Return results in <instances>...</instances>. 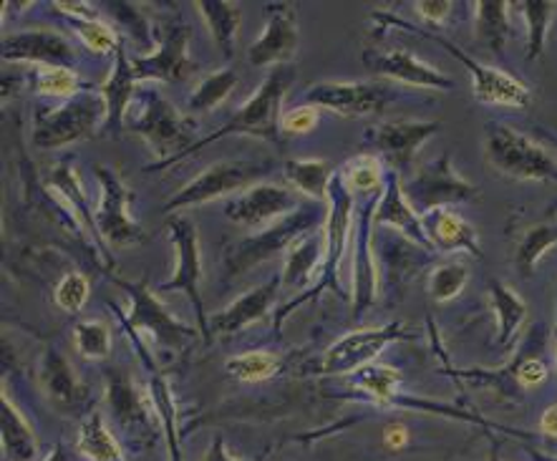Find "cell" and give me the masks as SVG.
<instances>
[{"label":"cell","mask_w":557,"mask_h":461,"mask_svg":"<svg viewBox=\"0 0 557 461\" xmlns=\"http://www.w3.org/2000/svg\"><path fill=\"white\" fill-rule=\"evenodd\" d=\"M298 71L296 66H277L270 71V74L262 78V84L255 91V97L243 103L240 109L235 111L233 116L227 119L220 129H214L207 137L197 139V145H193L187 152H182L177 157L166 159V162H157L152 166H145V172H162L170 170L182 159L193 157L200 152V149L214 145V141L225 139V137H258L265 141H273V145H281V119H283V99L288 97L290 86L296 84Z\"/></svg>","instance_id":"1"},{"label":"cell","mask_w":557,"mask_h":461,"mask_svg":"<svg viewBox=\"0 0 557 461\" xmlns=\"http://www.w3.org/2000/svg\"><path fill=\"white\" fill-rule=\"evenodd\" d=\"M354 195L348 192L344 182L338 177V170H336V177L331 182V195H329V220H325V258H323V267H321V275H318V281L313 285V290H306L300 292L298 298H293L285 303V308H281L275 313V336H281L283 333V323L285 317H288L293 310H298L304 303H310V300H318L323 296V292H336L338 298L348 300V296L341 288V267H344V262L348 258V250H351L354 245Z\"/></svg>","instance_id":"2"},{"label":"cell","mask_w":557,"mask_h":461,"mask_svg":"<svg viewBox=\"0 0 557 461\" xmlns=\"http://www.w3.org/2000/svg\"><path fill=\"white\" fill-rule=\"evenodd\" d=\"M371 18L384 28H401V30H409V34H417L421 38H429V41L440 43L444 51H447L449 55H455L461 66L469 71V76H472L474 99L480 103H487V107H499V109H528L532 103V89L522 82V78L512 76L509 71L487 66V63H480L476 59H472L467 51H461L455 41H449V38L436 36V34H432V30L413 26V23L399 18V15H392L384 11H376Z\"/></svg>","instance_id":"3"},{"label":"cell","mask_w":557,"mask_h":461,"mask_svg":"<svg viewBox=\"0 0 557 461\" xmlns=\"http://www.w3.org/2000/svg\"><path fill=\"white\" fill-rule=\"evenodd\" d=\"M134 109L137 111L126 119V129L139 134L152 147L159 162H166L197 145L193 122L157 86H141Z\"/></svg>","instance_id":"4"},{"label":"cell","mask_w":557,"mask_h":461,"mask_svg":"<svg viewBox=\"0 0 557 461\" xmlns=\"http://www.w3.org/2000/svg\"><path fill=\"white\" fill-rule=\"evenodd\" d=\"M114 285H119L126 292V298H129V313L114 306V313L122 321L124 331L137 333L139 338L149 336L157 346L166 348V351H187L189 344L197 338V331L177 321L170 313V308L159 300L157 292L149 288L147 281H122V277H114Z\"/></svg>","instance_id":"5"},{"label":"cell","mask_w":557,"mask_h":461,"mask_svg":"<svg viewBox=\"0 0 557 461\" xmlns=\"http://www.w3.org/2000/svg\"><path fill=\"white\" fill-rule=\"evenodd\" d=\"M484 159L507 179L557 182V159L540 141L507 124H487Z\"/></svg>","instance_id":"6"},{"label":"cell","mask_w":557,"mask_h":461,"mask_svg":"<svg viewBox=\"0 0 557 461\" xmlns=\"http://www.w3.org/2000/svg\"><path fill=\"white\" fill-rule=\"evenodd\" d=\"M329 220V204L310 202L300 204L296 212L288 217L275 222L273 227L262 229V233L248 237V240L237 242L233 252L227 256V277H237L248 273L250 267L258 262H265L268 258L277 256V252H288L298 240H304L306 235L321 229Z\"/></svg>","instance_id":"7"},{"label":"cell","mask_w":557,"mask_h":461,"mask_svg":"<svg viewBox=\"0 0 557 461\" xmlns=\"http://www.w3.org/2000/svg\"><path fill=\"white\" fill-rule=\"evenodd\" d=\"M103 122H107V101L99 89H86L78 97L63 101L61 107L38 111L30 141L36 149L51 152V149L71 147L91 137L99 132V126L103 129Z\"/></svg>","instance_id":"8"},{"label":"cell","mask_w":557,"mask_h":461,"mask_svg":"<svg viewBox=\"0 0 557 461\" xmlns=\"http://www.w3.org/2000/svg\"><path fill=\"white\" fill-rule=\"evenodd\" d=\"M103 378H107V407L111 424L124 436V441L149 444L152 447L162 426H159L149 388L137 384V378L129 371L119 369V365L103 371Z\"/></svg>","instance_id":"9"},{"label":"cell","mask_w":557,"mask_h":461,"mask_svg":"<svg viewBox=\"0 0 557 461\" xmlns=\"http://www.w3.org/2000/svg\"><path fill=\"white\" fill-rule=\"evenodd\" d=\"M273 172L270 162H252V159H222L207 166L205 172L189 179L180 192L164 202L166 214H177L189 207H200L220 200V197L240 195L245 189L260 185L262 177Z\"/></svg>","instance_id":"10"},{"label":"cell","mask_w":557,"mask_h":461,"mask_svg":"<svg viewBox=\"0 0 557 461\" xmlns=\"http://www.w3.org/2000/svg\"><path fill=\"white\" fill-rule=\"evenodd\" d=\"M166 237H170L174 248V275L170 281L159 283L157 292H185L189 303L195 308L197 328H200L202 338L210 340V315H207L202 303V250H200V235H197V225L185 214H172L166 220Z\"/></svg>","instance_id":"11"},{"label":"cell","mask_w":557,"mask_h":461,"mask_svg":"<svg viewBox=\"0 0 557 461\" xmlns=\"http://www.w3.org/2000/svg\"><path fill=\"white\" fill-rule=\"evenodd\" d=\"M404 195L421 217L434 210L480 200V187L457 172L449 152H442L432 162L421 164L404 185Z\"/></svg>","instance_id":"12"},{"label":"cell","mask_w":557,"mask_h":461,"mask_svg":"<svg viewBox=\"0 0 557 461\" xmlns=\"http://www.w3.org/2000/svg\"><path fill=\"white\" fill-rule=\"evenodd\" d=\"M94 174L99 179V207L94 210V220H97V229L103 245L114 250L137 248V245L147 242L145 227L132 217V200L134 192L126 187V182L107 164L94 166Z\"/></svg>","instance_id":"13"},{"label":"cell","mask_w":557,"mask_h":461,"mask_svg":"<svg viewBox=\"0 0 557 461\" xmlns=\"http://www.w3.org/2000/svg\"><path fill=\"white\" fill-rule=\"evenodd\" d=\"M409 338L413 336L406 333L404 323L399 321L376 325V328L351 331L323 353L321 363H318V373H323V376H351V373L361 371L363 365L376 361L392 344Z\"/></svg>","instance_id":"14"},{"label":"cell","mask_w":557,"mask_h":461,"mask_svg":"<svg viewBox=\"0 0 557 461\" xmlns=\"http://www.w3.org/2000/svg\"><path fill=\"white\" fill-rule=\"evenodd\" d=\"M36 384L44 399L61 416H86L89 413V388L74 365L55 346H46L36 365Z\"/></svg>","instance_id":"15"},{"label":"cell","mask_w":557,"mask_h":461,"mask_svg":"<svg viewBox=\"0 0 557 461\" xmlns=\"http://www.w3.org/2000/svg\"><path fill=\"white\" fill-rule=\"evenodd\" d=\"M300 49L298 11L293 3H268L265 26L248 49V61L255 68L290 66Z\"/></svg>","instance_id":"16"},{"label":"cell","mask_w":557,"mask_h":461,"mask_svg":"<svg viewBox=\"0 0 557 461\" xmlns=\"http://www.w3.org/2000/svg\"><path fill=\"white\" fill-rule=\"evenodd\" d=\"M300 207L298 192L277 185V182H260L245 192L230 197L225 202V217L240 227L260 229L270 227L293 214Z\"/></svg>","instance_id":"17"},{"label":"cell","mask_w":557,"mask_h":461,"mask_svg":"<svg viewBox=\"0 0 557 461\" xmlns=\"http://www.w3.org/2000/svg\"><path fill=\"white\" fill-rule=\"evenodd\" d=\"M304 99L318 109L356 119L381 114L394 99V91L381 82H321L310 86Z\"/></svg>","instance_id":"18"},{"label":"cell","mask_w":557,"mask_h":461,"mask_svg":"<svg viewBox=\"0 0 557 461\" xmlns=\"http://www.w3.org/2000/svg\"><path fill=\"white\" fill-rule=\"evenodd\" d=\"M381 195L363 197L358 207L356 229H354V296H351V315L358 321L366 310H371L379 296V262L373 256V214H376Z\"/></svg>","instance_id":"19"},{"label":"cell","mask_w":557,"mask_h":461,"mask_svg":"<svg viewBox=\"0 0 557 461\" xmlns=\"http://www.w3.org/2000/svg\"><path fill=\"white\" fill-rule=\"evenodd\" d=\"M189 41L193 30L182 23L166 26L162 41L154 53L134 59V74L139 82H164V84H185L197 74V63L189 59Z\"/></svg>","instance_id":"20"},{"label":"cell","mask_w":557,"mask_h":461,"mask_svg":"<svg viewBox=\"0 0 557 461\" xmlns=\"http://www.w3.org/2000/svg\"><path fill=\"white\" fill-rule=\"evenodd\" d=\"M363 66L388 82L413 86V89L455 91V78L444 74L432 63L421 61L417 53L406 49H369L363 51Z\"/></svg>","instance_id":"21"},{"label":"cell","mask_w":557,"mask_h":461,"mask_svg":"<svg viewBox=\"0 0 557 461\" xmlns=\"http://www.w3.org/2000/svg\"><path fill=\"white\" fill-rule=\"evenodd\" d=\"M440 122H417V119H396V122H386L373 126L369 137L384 162L392 166L394 174H406L411 170L413 159L421 152L434 134H440Z\"/></svg>","instance_id":"22"},{"label":"cell","mask_w":557,"mask_h":461,"mask_svg":"<svg viewBox=\"0 0 557 461\" xmlns=\"http://www.w3.org/2000/svg\"><path fill=\"white\" fill-rule=\"evenodd\" d=\"M129 336L134 353L139 356L141 365L147 371V388L152 394L157 416H159V426H162L164 441H166V461H185L182 459V428H180V407H177V396L172 391L170 378L164 376L162 369H157V363L149 353V348L145 340H141L137 333L124 331Z\"/></svg>","instance_id":"23"},{"label":"cell","mask_w":557,"mask_h":461,"mask_svg":"<svg viewBox=\"0 0 557 461\" xmlns=\"http://www.w3.org/2000/svg\"><path fill=\"white\" fill-rule=\"evenodd\" d=\"M5 63H34V66L76 68V51L59 30L34 28L8 36L3 41Z\"/></svg>","instance_id":"24"},{"label":"cell","mask_w":557,"mask_h":461,"mask_svg":"<svg viewBox=\"0 0 557 461\" xmlns=\"http://www.w3.org/2000/svg\"><path fill=\"white\" fill-rule=\"evenodd\" d=\"M281 275L273 281L258 285L250 292H245L237 300H233L227 308H222L220 313L210 315V340L214 336H235L248 328V325L260 323L270 310L275 308L277 296H281Z\"/></svg>","instance_id":"25"},{"label":"cell","mask_w":557,"mask_h":461,"mask_svg":"<svg viewBox=\"0 0 557 461\" xmlns=\"http://www.w3.org/2000/svg\"><path fill=\"white\" fill-rule=\"evenodd\" d=\"M373 222H376V227L394 229V233H399L404 237V240L419 245L421 250L434 252L432 245H429V237H426L424 222H421V214L413 210L409 200H406L399 174L388 172L386 187L379 197Z\"/></svg>","instance_id":"26"},{"label":"cell","mask_w":557,"mask_h":461,"mask_svg":"<svg viewBox=\"0 0 557 461\" xmlns=\"http://www.w3.org/2000/svg\"><path fill=\"white\" fill-rule=\"evenodd\" d=\"M137 84L139 78L134 74V63L126 55L124 46H119L114 53V68L103 86H99V94L107 101V122H103V132L109 137H119L122 129H126V119H129V111L134 107V99H137Z\"/></svg>","instance_id":"27"},{"label":"cell","mask_w":557,"mask_h":461,"mask_svg":"<svg viewBox=\"0 0 557 461\" xmlns=\"http://www.w3.org/2000/svg\"><path fill=\"white\" fill-rule=\"evenodd\" d=\"M429 237V245L436 252H447V256H455V252H465V256L482 258L480 248V235H476V227L467 217L455 210V207H447V210H434L421 217Z\"/></svg>","instance_id":"28"},{"label":"cell","mask_w":557,"mask_h":461,"mask_svg":"<svg viewBox=\"0 0 557 461\" xmlns=\"http://www.w3.org/2000/svg\"><path fill=\"white\" fill-rule=\"evenodd\" d=\"M325 227V225H323ZM315 229V233L306 235L304 240H298L285 256V265L281 273L283 288L290 290H304L313 288L318 275H321L323 258H325V233Z\"/></svg>","instance_id":"29"},{"label":"cell","mask_w":557,"mask_h":461,"mask_svg":"<svg viewBox=\"0 0 557 461\" xmlns=\"http://www.w3.org/2000/svg\"><path fill=\"white\" fill-rule=\"evenodd\" d=\"M0 441L5 461H36L41 451L34 426L5 391L0 394Z\"/></svg>","instance_id":"30"},{"label":"cell","mask_w":557,"mask_h":461,"mask_svg":"<svg viewBox=\"0 0 557 461\" xmlns=\"http://www.w3.org/2000/svg\"><path fill=\"white\" fill-rule=\"evenodd\" d=\"M46 185H49L53 192H59L63 200L69 202L71 210H74V217L78 225H84L89 229L94 245H97L99 250H107V245L101 242L99 237V229H97V220H94V210L89 207V197H86V189H84V182L78 177L74 162H69V159H63L51 170L49 179H46Z\"/></svg>","instance_id":"31"},{"label":"cell","mask_w":557,"mask_h":461,"mask_svg":"<svg viewBox=\"0 0 557 461\" xmlns=\"http://www.w3.org/2000/svg\"><path fill=\"white\" fill-rule=\"evenodd\" d=\"M76 451L86 461H126L122 441L116 439L107 416L97 407L82 419L76 434Z\"/></svg>","instance_id":"32"},{"label":"cell","mask_w":557,"mask_h":461,"mask_svg":"<svg viewBox=\"0 0 557 461\" xmlns=\"http://www.w3.org/2000/svg\"><path fill=\"white\" fill-rule=\"evenodd\" d=\"M490 308L497 321V348L509 351L520 336L524 321H528V303L509 288L507 283L492 277L490 281Z\"/></svg>","instance_id":"33"},{"label":"cell","mask_w":557,"mask_h":461,"mask_svg":"<svg viewBox=\"0 0 557 461\" xmlns=\"http://www.w3.org/2000/svg\"><path fill=\"white\" fill-rule=\"evenodd\" d=\"M283 177L288 179L293 192L308 197L310 202L329 204L331 182L336 177V170L325 159H288L283 166Z\"/></svg>","instance_id":"34"},{"label":"cell","mask_w":557,"mask_h":461,"mask_svg":"<svg viewBox=\"0 0 557 461\" xmlns=\"http://www.w3.org/2000/svg\"><path fill=\"white\" fill-rule=\"evenodd\" d=\"M197 13L202 15L207 30H210L214 46L225 59L235 55L237 34H240L243 13L237 3H227V0H197Z\"/></svg>","instance_id":"35"},{"label":"cell","mask_w":557,"mask_h":461,"mask_svg":"<svg viewBox=\"0 0 557 461\" xmlns=\"http://www.w3.org/2000/svg\"><path fill=\"white\" fill-rule=\"evenodd\" d=\"M404 376L394 365H379L369 363L361 371L351 373V386L363 401L373 403V407H392L396 396L401 394Z\"/></svg>","instance_id":"36"},{"label":"cell","mask_w":557,"mask_h":461,"mask_svg":"<svg viewBox=\"0 0 557 461\" xmlns=\"http://www.w3.org/2000/svg\"><path fill=\"white\" fill-rule=\"evenodd\" d=\"M474 5V36L495 55L505 53L509 38V5L505 0H480Z\"/></svg>","instance_id":"37"},{"label":"cell","mask_w":557,"mask_h":461,"mask_svg":"<svg viewBox=\"0 0 557 461\" xmlns=\"http://www.w3.org/2000/svg\"><path fill=\"white\" fill-rule=\"evenodd\" d=\"M338 177L351 195L371 197L381 195L386 187L384 162L376 154H356L338 170Z\"/></svg>","instance_id":"38"},{"label":"cell","mask_w":557,"mask_h":461,"mask_svg":"<svg viewBox=\"0 0 557 461\" xmlns=\"http://www.w3.org/2000/svg\"><path fill=\"white\" fill-rule=\"evenodd\" d=\"M557 248V222H540L532 225L515 250V267L522 277H532L547 252Z\"/></svg>","instance_id":"39"},{"label":"cell","mask_w":557,"mask_h":461,"mask_svg":"<svg viewBox=\"0 0 557 461\" xmlns=\"http://www.w3.org/2000/svg\"><path fill=\"white\" fill-rule=\"evenodd\" d=\"M30 89L41 97L51 99H74L78 94L86 91V82L78 76L76 68L69 66H34L28 74Z\"/></svg>","instance_id":"40"},{"label":"cell","mask_w":557,"mask_h":461,"mask_svg":"<svg viewBox=\"0 0 557 461\" xmlns=\"http://www.w3.org/2000/svg\"><path fill=\"white\" fill-rule=\"evenodd\" d=\"M515 5L522 13L524 26H528V49H524L528 51V61H537L545 53L547 34H550L557 3H553V0H524V3Z\"/></svg>","instance_id":"41"},{"label":"cell","mask_w":557,"mask_h":461,"mask_svg":"<svg viewBox=\"0 0 557 461\" xmlns=\"http://www.w3.org/2000/svg\"><path fill=\"white\" fill-rule=\"evenodd\" d=\"M235 89H237L235 68L214 71V74L202 78L200 86L193 91V97L187 99L189 114H207V111L218 109L220 103L227 101V97H233Z\"/></svg>","instance_id":"42"},{"label":"cell","mask_w":557,"mask_h":461,"mask_svg":"<svg viewBox=\"0 0 557 461\" xmlns=\"http://www.w3.org/2000/svg\"><path fill=\"white\" fill-rule=\"evenodd\" d=\"M225 369L243 384H262L283 371V359L273 351H245L227 359Z\"/></svg>","instance_id":"43"},{"label":"cell","mask_w":557,"mask_h":461,"mask_svg":"<svg viewBox=\"0 0 557 461\" xmlns=\"http://www.w3.org/2000/svg\"><path fill=\"white\" fill-rule=\"evenodd\" d=\"M469 283V267L465 262H442L432 270L426 283V292L434 303H451Z\"/></svg>","instance_id":"44"},{"label":"cell","mask_w":557,"mask_h":461,"mask_svg":"<svg viewBox=\"0 0 557 461\" xmlns=\"http://www.w3.org/2000/svg\"><path fill=\"white\" fill-rule=\"evenodd\" d=\"M74 348L86 361H103L111 353V331L103 321H78L74 325Z\"/></svg>","instance_id":"45"},{"label":"cell","mask_w":557,"mask_h":461,"mask_svg":"<svg viewBox=\"0 0 557 461\" xmlns=\"http://www.w3.org/2000/svg\"><path fill=\"white\" fill-rule=\"evenodd\" d=\"M71 28H74V34H76L78 41H82L84 49L97 53V55L116 53L119 46H122L114 26H109V23L101 21V18H97V21H74V23H71Z\"/></svg>","instance_id":"46"},{"label":"cell","mask_w":557,"mask_h":461,"mask_svg":"<svg viewBox=\"0 0 557 461\" xmlns=\"http://www.w3.org/2000/svg\"><path fill=\"white\" fill-rule=\"evenodd\" d=\"M89 296H91L89 277L78 273V270H71V273L63 275L53 288V303L59 306L63 313H71V315L82 313V308L86 306Z\"/></svg>","instance_id":"47"},{"label":"cell","mask_w":557,"mask_h":461,"mask_svg":"<svg viewBox=\"0 0 557 461\" xmlns=\"http://www.w3.org/2000/svg\"><path fill=\"white\" fill-rule=\"evenodd\" d=\"M318 122H321V109L313 107V103H304V107H296L288 114H283L281 134H285V137H304V134L315 129Z\"/></svg>","instance_id":"48"},{"label":"cell","mask_w":557,"mask_h":461,"mask_svg":"<svg viewBox=\"0 0 557 461\" xmlns=\"http://www.w3.org/2000/svg\"><path fill=\"white\" fill-rule=\"evenodd\" d=\"M109 5H111V11L119 15V18H122L124 23H129L126 28H129L132 38H137L141 46H147L149 43V26H147V21L139 15L137 8L129 3H109Z\"/></svg>","instance_id":"49"},{"label":"cell","mask_w":557,"mask_h":461,"mask_svg":"<svg viewBox=\"0 0 557 461\" xmlns=\"http://www.w3.org/2000/svg\"><path fill=\"white\" fill-rule=\"evenodd\" d=\"M413 8H417L421 21L442 28V23H447L451 11H455V3H449V0H419V3H413Z\"/></svg>","instance_id":"50"},{"label":"cell","mask_w":557,"mask_h":461,"mask_svg":"<svg viewBox=\"0 0 557 461\" xmlns=\"http://www.w3.org/2000/svg\"><path fill=\"white\" fill-rule=\"evenodd\" d=\"M55 11L66 15L69 23L74 21H97L101 18L99 8L94 3H78V0H71V3H66V0H55V3H51Z\"/></svg>","instance_id":"51"},{"label":"cell","mask_w":557,"mask_h":461,"mask_svg":"<svg viewBox=\"0 0 557 461\" xmlns=\"http://www.w3.org/2000/svg\"><path fill=\"white\" fill-rule=\"evenodd\" d=\"M537 434L543 436V439L557 441V403H550V407L543 411V416L537 421Z\"/></svg>","instance_id":"52"},{"label":"cell","mask_w":557,"mask_h":461,"mask_svg":"<svg viewBox=\"0 0 557 461\" xmlns=\"http://www.w3.org/2000/svg\"><path fill=\"white\" fill-rule=\"evenodd\" d=\"M202 461H245V459H237L233 451L227 449V444H225V439H222V436L218 434L212 439V444H210V449L205 451V457H202Z\"/></svg>","instance_id":"53"},{"label":"cell","mask_w":557,"mask_h":461,"mask_svg":"<svg viewBox=\"0 0 557 461\" xmlns=\"http://www.w3.org/2000/svg\"><path fill=\"white\" fill-rule=\"evenodd\" d=\"M44 461H86V459H84L82 454H78V451L69 449L63 441H55L53 449H51V454L46 457Z\"/></svg>","instance_id":"54"},{"label":"cell","mask_w":557,"mask_h":461,"mask_svg":"<svg viewBox=\"0 0 557 461\" xmlns=\"http://www.w3.org/2000/svg\"><path fill=\"white\" fill-rule=\"evenodd\" d=\"M406 441H409V434H406L404 426H394V428H388V432H386V444L392 449L406 447Z\"/></svg>","instance_id":"55"},{"label":"cell","mask_w":557,"mask_h":461,"mask_svg":"<svg viewBox=\"0 0 557 461\" xmlns=\"http://www.w3.org/2000/svg\"><path fill=\"white\" fill-rule=\"evenodd\" d=\"M524 451H528V457H530L532 461H557V457L545 454V451H540V449H535V447H524Z\"/></svg>","instance_id":"56"},{"label":"cell","mask_w":557,"mask_h":461,"mask_svg":"<svg viewBox=\"0 0 557 461\" xmlns=\"http://www.w3.org/2000/svg\"><path fill=\"white\" fill-rule=\"evenodd\" d=\"M490 436V454H487V461H503V454H499V441L495 439V436Z\"/></svg>","instance_id":"57"}]
</instances>
